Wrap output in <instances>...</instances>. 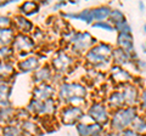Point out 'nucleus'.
<instances>
[{
    "mask_svg": "<svg viewBox=\"0 0 146 136\" xmlns=\"http://www.w3.org/2000/svg\"><path fill=\"white\" fill-rule=\"evenodd\" d=\"M138 117V112L133 106H128L125 108H119L115 116L112 117L111 120V126L113 130L121 131L127 129L129 125H131L134 123V120Z\"/></svg>",
    "mask_w": 146,
    "mask_h": 136,
    "instance_id": "f257e3e1",
    "label": "nucleus"
},
{
    "mask_svg": "<svg viewBox=\"0 0 146 136\" xmlns=\"http://www.w3.org/2000/svg\"><path fill=\"white\" fill-rule=\"evenodd\" d=\"M89 116L91 117V119L95 123H98L100 125L106 123L108 120V113H107L106 107L100 102H95L91 105V107L89 108Z\"/></svg>",
    "mask_w": 146,
    "mask_h": 136,
    "instance_id": "f03ea898",
    "label": "nucleus"
},
{
    "mask_svg": "<svg viewBox=\"0 0 146 136\" xmlns=\"http://www.w3.org/2000/svg\"><path fill=\"white\" fill-rule=\"evenodd\" d=\"M85 95V89L79 84H63L60 90V96L63 98L83 97Z\"/></svg>",
    "mask_w": 146,
    "mask_h": 136,
    "instance_id": "7ed1b4c3",
    "label": "nucleus"
},
{
    "mask_svg": "<svg viewBox=\"0 0 146 136\" xmlns=\"http://www.w3.org/2000/svg\"><path fill=\"white\" fill-rule=\"evenodd\" d=\"M72 42L74 44V49L83 51V50L88 49L91 44L95 42V39L91 37L89 33H77L74 37L72 38Z\"/></svg>",
    "mask_w": 146,
    "mask_h": 136,
    "instance_id": "20e7f679",
    "label": "nucleus"
},
{
    "mask_svg": "<svg viewBox=\"0 0 146 136\" xmlns=\"http://www.w3.org/2000/svg\"><path fill=\"white\" fill-rule=\"evenodd\" d=\"M82 116H83L82 108L77 107V106L67 107L62 111V121L65 124H73L78 119H80Z\"/></svg>",
    "mask_w": 146,
    "mask_h": 136,
    "instance_id": "39448f33",
    "label": "nucleus"
},
{
    "mask_svg": "<svg viewBox=\"0 0 146 136\" xmlns=\"http://www.w3.org/2000/svg\"><path fill=\"white\" fill-rule=\"evenodd\" d=\"M117 43H118V46L122 50H124L128 55L131 56V52H134L133 37H131V34L119 33L118 34V38H117Z\"/></svg>",
    "mask_w": 146,
    "mask_h": 136,
    "instance_id": "423d86ee",
    "label": "nucleus"
},
{
    "mask_svg": "<svg viewBox=\"0 0 146 136\" xmlns=\"http://www.w3.org/2000/svg\"><path fill=\"white\" fill-rule=\"evenodd\" d=\"M123 96H124V101L127 105L133 106L134 103L138 102V97H139V92L136 90L135 86L133 85H127L123 90Z\"/></svg>",
    "mask_w": 146,
    "mask_h": 136,
    "instance_id": "0eeeda50",
    "label": "nucleus"
},
{
    "mask_svg": "<svg viewBox=\"0 0 146 136\" xmlns=\"http://www.w3.org/2000/svg\"><path fill=\"white\" fill-rule=\"evenodd\" d=\"M111 75L116 81H119V83H125V81H129L131 79V75L128 73L125 69H122L121 67H115L113 68Z\"/></svg>",
    "mask_w": 146,
    "mask_h": 136,
    "instance_id": "6e6552de",
    "label": "nucleus"
},
{
    "mask_svg": "<svg viewBox=\"0 0 146 136\" xmlns=\"http://www.w3.org/2000/svg\"><path fill=\"white\" fill-rule=\"evenodd\" d=\"M112 57H113V61H115L117 65H121V66L125 65V63H128V62H129V60H130V56L128 55L124 50H122L121 48L113 50Z\"/></svg>",
    "mask_w": 146,
    "mask_h": 136,
    "instance_id": "1a4fd4ad",
    "label": "nucleus"
},
{
    "mask_svg": "<svg viewBox=\"0 0 146 136\" xmlns=\"http://www.w3.org/2000/svg\"><path fill=\"white\" fill-rule=\"evenodd\" d=\"M51 94H52V89L48 86V85H43V86L36 88L34 90V96L38 101H44V100L46 101L51 96Z\"/></svg>",
    "mask_w": 146,
    "mask_h": 136,
    "instance_id": "9d476101",
    "label": "nucleus"
},
{
    "mask_svg": "<svg viewBox=\"0 0 146 136\" xmlns=\"http://www.w3.org/2000/svg\"><path fill=\"white\" fill-rule=\"evenodd\" d=\"M94 18L99 20V22H104V20L110 18V15H111L112 10L108 6H100L94 9Z\"/></svg>",
    "mask_w": 146,
    "mask_h": 136,
    "instance_id": "9b49d317",
    "label": "nucleus"
},
{
    "mask_svg": "<svg viewBox=\"0 0 146 136\" xmlns=\"http://www.w3.org/2000/svg\"><path fill=\"white\" fill-rule=\"evenodd\" d=\"M70 63H71V58L67 57L66 55H63V53H61L60 56H57V57L52 61V65H54V67L56 68L57 71H63V69H66V68L70 66Z\"/></svg>",
    "mask_w": 146,
    "mask_h": 136,
    "instance_id": "f8f14e48",
    "label": "nucleus"
},
{
    "mask_svg": "<svg viewBox=\"0 0 146 136\" xmlns=\"http://www.w3.org/2000/svg\"><path fill=\"white\" fill-rule=\"evenodd\" d=\"M13 46H15L17 50H29L33 46V43L31 42V39H28L27 37H23V35H20L17 37L15 43H13Z\"/></svg>",
    "mask_w": 146,
    "mask_h": 136,
    "instance_id": "ddd939ff",
    "label": "nucleus"
},
{
    "mask_svg": "<svg viewBox=\"0 0 146 136\" xmlns=\"http://www.w3.org/2000/svg\"><path fill=\"white\" fill-rule=\"evenodd\" d=\"M108 102H110V105H111L112 107H116V108L119 110V107H122L125 103L123 92H119V91L112 92L111 96H110V98H108Z\"/></svg>",
    "mask_w": 146,
    "mask_h": 136,
    "instance_id": "4468645a",
    "label": "nucleus"
},
{
    "mask_svg": "<svg viewBox=\"0 0 146 136\" xmlns=\"http://www.w3.org/2000/svg\"><path fill=\"white\" fill-rule=\"evenodd\" d=\"M131 129L135 130L139 135L146 136V120L141 117H136L134 123L131 124Z\"/></svg>",
    "mask_w": 146,
    "mask_h": 136,
    "instance_id": "2eb2a0df",
    "label": "nucleus"
},
{
    "mask_svg": "<svg viewBox=\"0 0 146 136\" xmlns=\"http://www.w3.org/2000/svg\"><path fill=\"white\" fill-rule=\"evenodd\" d=\"M91 50H93L95 53H98V55L102 56V57H106V58L108 56H112V52H113L112 48L110 46V45H107V44H99Z\"/></svg>",
    "mask_w": 146,
    "mask_h": 136,
    "instance_id": "dca6fc26",
    "label": "nucleus"
},
{
    "mask_svg": "<svg viewBox=\"0 0 146 136\" xmlns=\"http://www.w3.org/2000/svg\"><path fill=\"white\" fill-rule=\"evenodd\" d=\"M70 17H72V18H78V20H82L86 22V23H90L94 18V11L93 10H84L82 11L80 13H78V15H68Z\"/></svg>",
    "mask_w": 146,
    "mask_h": 136,
    "instance_id": "f3484780",
    "label": "nucleus"
},
{
    "mask_svg": "<svg viewBox=\"0 0 146 136\" xmlns=\"http://www.w3.org/2000/svg\"><path fill=\"white\" fill-rule=\"evenodd\" d=\"M20 67L21 69L23 71H32V69H35L38 67V60L34 57H31V58H27L23 62L20 63Z\"/></svg>",
    "mask_w": 146,
    "mask_h": 136,
    "instance_id": "a211bd4d",
    "label": "nucleus"
},
{
    "mask_svg": "<svg viewBox=\"0 0 146 136\" xmlns=\"http://www.w3.org/2000/svg\"><path fill=\"white\" fill-rule=\"evenodd\" d=\"M15 20H16V24H17V27H18V28H20L22 32H29V30L32 29V24L25 18V17L18 16V17H16Z\"/></svg>",
    "mask_w": 146,
    "mask_h": 136,
    "instance_id": "6ab92c4d",
    "label": "nucleus"
},
{
    "mask_svg": "<svg viewBox=\"0 0 146 136\" xmlns=\"http://www.w3.org/2000/svg\"><path fill=\"white\" fill-rule=\"evenodd\" d=\"M110 20H111V22H113L115 24H118V23H121V22L125 21V17H124V15H123L122 11L112 10L111 15H110Z\"/></svg>",
    "mask_w": 146,
    "mask_h": 136,
    "instance_id": "aec40b11",
    "label": "nucleus"
},
{
    "mask_svg": "<svg viewBox=\"0 0 146 136\" xmlns=\"http://www.w3.org/2000/svg\"><path fill=\"white\" fill-rule=\"evenodd\" d=\"M12 38H13V32L11 29H9V28L0 29V40L3 43H9Z\"/></svg>",
    "mask_w": 146,
    "mask_h": 136,
    "instance_id": "412c9836",
    "label": "nucleus"
},
{
    "mask_svg": "<svg viewBox=\"0 0 146 136\" xmlns=\"http://www.w3.org/2000/svg\"><path fill=\"white\" fill-rule=\"evenodd\" d=\"M115 29L118 30L119 33H127V34H130L131 33V27L129 26L127 21H123L121 23L115 24Z\"/></svg>",
    "mask_w": 146,
    "mask_h": 136,
    "instance_id": "4be33fe9",
    "label": "nucleus"
},
{
    "mask_svg": "<svg viewBox=\"0 0 146 136\" xmlns=\"http://www.w3.org/2000/svg\"><path fill=\"white\" fill-rule=\"evenodd\" d=\"M21 10L23 12H26V13H32L33 11L36 12V10H38V5L33 1H27L21 6Z\"/></svg>",
    "mask_w": 146,
    "mask_h": 136,
    "instance_id": "5701e85b",
    "label": "nucleus"
},
{
    "mask_svg": "<svg viewBox=\"0 0 146 136\" xmlns=\"http://www.w3.org/2000/svg\"><path fill=\"white\" fill-rule=\"evenodd\" d=\"M50 77V71L48 69V68H42V69L36 71L35 73V80L39 81V80H45L48 79Z\"/></svg>",
    "mask_w": 146,
    "mask_h": 136,
    "instance_id": "b1692460",
    "label": "nucleus"
},
{
    "mask_svg": "<svg viewBox=\"0 0 146 136\" xmlns=\"http://www.w3.org/2000/svg\"><path fill=\"white\" fill-rule=\"evenodd\" d=\"M93 27H95V28H102L105 30H108V32H111L115 29V27H112L111 24L108 23V22H96V23H94Z\"/></svg>",
    "mask_w": 146,
    "mask_h": 136,
    "instance_id": "393cba45",
    "label": "nucleus"
},
{
    "mask_svg": "<svg viewBox=\"0 0 146 136\" xmlns=\"http://www.w3.org/2000/svg\"><path fill=\"white\" fill-rule=\"evenodd\" d=\"M4 136H20V131L13 126H7L4 129Z\"/></svg>",
    "mask_w": 146,
    "mask_h": 136,
    "instance_id": "a878e982",
    "label": "nucleus"
},
{
    "mask_svg": "<svg viewBox=\"0 0 146 136\" xmlns=\"http://www.w3.org/2000/svg\"><path fill=\"white\" fill-rule=\"evenodd\" d=\"M11 73H12V68H11V66L5 65V63H1V65H0V75L6 77V75L11 74Z\"/></svg>",
    "mask_w": 146,
    "mask_h": 136,
    "instance_id": "bb28decb",
    "label": "nucleus"
},
{
    "mask_svg": "<svg viewBox=\"0 0 146 136\" xmlns=\"http://www.w3.org/2000/svg\"><path fill=\"white\" fill-rule=\"evenodd\" d=\"M9 96V86L4 83L0 84V100H6Z\"/></svg>",
    "mask_w": 146,
    "mask_h": 136,
    "instance_id": "cd10ccee",
    "label": "nucleus"
},
{
    "mask_svg": "<svg viewBox=\"0 0 146 136\" xmlns=\"http://www.w3.org/2000/svg\"><path fill=\"white\" fill-rule=\"evenodd\" d=\"M23 129L26 131H28V133L31 134H36V126L31 123V121H26V123H23Z\"/></svg>",
    "mask_w": 146,
    "mask_h": 136,
    "instance_id": "c85d7f7f",
    "label": "nucleus"
},
{
    "mask_svg": "<svg viewBox=\"0 0 146 136\" xmlns=\"http://www.w3.org/2000/svg\"><path fill=\"white\" fill-rule=\"evenodd\" d=\"M119 136H139V134L131 128H127L119 133Z\"/></svg>",
    "mask_w": 146,
    "mask_h": 136,
    "instance_id": "c756f323",
    "label": "nucleus"
},
{
    "mask_svg": "<svg viewBox=\"0 0 146 136\" xmlns=\"http://www.w3.org/2000/svg\"><path fill=\"white\" fill-rule=\"evenodd\" d=\"M10 24V20L7 18V17H3L0 16V29H4L5 27H7Z\"/></svg>",
    "mask_w": 146,
    "mask_h": 136,
    "instance_id": "7c9ffc66",
    "label": "nucleus"
},
{
    "mask_svg": "<svg viewBox=\"0 0 146 136\" xmlns=\"http://www.w3.org/2000/svg\"><path fill=\"white\" fill-rule=\"evenodd\" d=\"M140 106L143 107V110H146V89L143 91V94H141V103Z\"/></svg>",
    "mask_w": 146,
    "mask_h": 136,
    "instance_id": "2f4dec72",
    "label": "nucleus"
},
{
    "mask_svg": "<svg viewBox=\"0 0 146 136\" xmlns=\"http://www.w3.org/2000/svg\"><path fill=\"white\" fill-rule=\"evenodd\" d=\"M10 53V50H9L7 48H3V49H0V56H6Z\"/></svg>",
    "mask_w": 146,
    "mask_h": 136,
    "instance_id": "473e14b6",
    "label": "nucleus"
},
{
    "mask_svg": "<svg viewBox=\"0 0 146 136\" xmlns=\"http://www.w3.org/2000/svg\"><path fill=\"white\" fill-rule=\"evenodd\" d=\"M139 7L141 11H144V3H139Z\"/></svg>",
    "mask_w": 146,
    "mask_h": 136,
    "instance_id": "72a5a7b5",
    "label": "nucleus"
},
{
    "mask_svg": "<svg viewBox=\"0 0 146 136\" xmlns=\"http://www.w3.org/2000/svg\"><path fill=\"white\" fill-rule=\"evenodd\" d=\"M91 136H106V135H102L101 133H100V134H94V135H91Z\"/></svg>",
    "mask_w": 146,
    "mask_h": 136,
    "instance_id": "f704fd0d",
    "label": "nucleus"
},
{
    "mask_svg": "<svg viewBox=\"0 0 146 136\" xmlns=\"http://www.w3.org/2000/svg\"><path fill=\"white\" fill-rule=\"evenodd\" d=\"M144 30H145V33H146V23H145V26H144Z\"/></svg>",
    "mask_w": 146,
    "mask_h": 136,
    "instance_id": "c9c22d12",
    "label": "nucleus"
},
{
    "mask_svg": "<svg viewBox=\"0 0 146 136\" xmlns=\"http://www.w3.org/2000/svg\"><path fill=\"white\" fill-rule=\"evenodd\" d=\"M20 136H22V135H20Z\"/></svg>",
    "mask_w": 146,
    "mask_h": 136,
    "instance_id": "e433bc0d",
    "label": "nucleus"
}]
</instances>
